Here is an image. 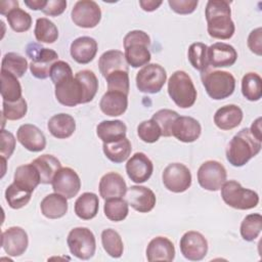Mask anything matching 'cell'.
I'll list each match as a JSON object with an SVG mask.
<instances>
[{
  "instance_id": "1",
  "label": "cell",
  "mask_w": 262,
  "mask_h": 262,
  "mask_svg": "<svg viewBox=\"0 0 262 262\" xmlns=\"http://www.w3.org/2000/svg\"><path fill=\"white\" fill-rule=\"evenodd\" d=\"M230 2L225 0H210L207 2L205 16L207 30L212 38L226 40L233 36L235 27L231 19Z\"/></svg>"
},
{
  "instance_id": "2",
  "label": "cell",
  "mask_w": 262,
  "mask_h": 262,
  "mask_svg": "<svg viewBox=\"0 0 262 262\" xmlns=\"http://www.w3.org/2000/svg\"><path fill=\"white\" fill-rule=\"evenodd\" d=\"M261 150V141L254 137L249 128L242 129L229 141L226 159L234 167L246 165Z\"/></svg>"
},
{
  "instance_id": "3",
  "label": "cell",
  "mask_w": 262,
  "mask_h": 262,
  "mask_svg": "<svg viewBox=\"0 0 262 262\" xmlns=\"http://www.w3.org/2000/svg\"><path fill=\"white\" fill-rule=\"evenodd\" d=\"M125 58L132 68H139L146 66L150 58L148 47L150 45L149 36L140 30H134L127 33L124 37Z\"/></svg>"
},
{
  "instance_id": "4",
  "label": "cell",
  "mask_w": 262,
  "mask_h": 262,
  "mask_svg": "<svg viewBox=\"0 0 262 262\" xmlns=\"http://www.w3.org/2000/svg\"><path fill=\"white\" fill-rule=\"evenodd\" d=\"M168 93L175 104L181 108L192 106L198 95L191 78L184 71H176L171 75L168 80Z\"/></svg>"
},
{
  "instance_id": "5",
  "label": "cell",
  "mask_w": 262,
  "mask_h": 262,
  "mask_svg": "<svg viewBox=\"0 0 262 262\" xmlns=\"http://www.w3.org/2000/svg\"><path fill=\"white\" fill-rule=\"evenodd\" d=\"M202 82L207 94L220 100L230 96L235 88V79L229 72L209 70L202 73Z\"/></svg>"
},
{
  "instance_id": "6",
  "label": "cell",
  "mask_w": 262,
  "mask_h": 262,
  "mask_svg": "<svg viewBox=\"0 0 262 262\" xmlns=\"http://www.w3.org/2000/svg\"><path fill=\"white\" fill-rule=\"evenodd\" d=\"M220 189L222 200L231 208L237 210H250L257 207L259 203L258 193L243 187L237 181H225Z\"/></svg>"
},
{
  "instance_id": "7",
  "label": "cell",
  "mask_w": 262,
  "mask_h": 262,
  "mask_svg": "<svg viewBox=\"0 0 262 262\" xmlns=\"http://www.w3.org/2000/svg\"><path fill=\"white\" fill-rule=\"evenodd\" d=\"M27 54L32 59L30 71L35 78L46 79L50 77V69L58 58V54L54 50L42 47L37 43H30L27 46Z\"/></svg>"
},
{
  "instance_id": "8",
  "label": "cell",
  "mask_w": 262,
  "mask_h": 262,
  "mask_svg": "<svg viewBox=\"0 0 262 262\" xmlns=\"http://www.w3.org/2000/svg\"><path fill=\"white\" fill-rule=\"evenodd\" d=\"M54 86L55 97L62 105L76 106L78 104L88 102L83 84L73 75L60 80Z\"/></svg>"
},
{
  "instance_id": "9",
  "label": "cell",
  "mask_w": 262,
  "mask_h": 262,
  "mask_svg": "<svg viewBox=\"0 0 262 262\" xmlns=\"http://www.w3.org/2000/svg\"><path fill=\"white\" fill-rule=\"evenodd\" d=\"M67 244L70 252L77 258L88 260L96 250V241L93 232L87 227H75L68 235Z\"/></svg>"
},
{
  "instance_id": "10",
  "label": "cell",
  "mask_w": 262,
  "mask_h": 262,
  "mask_svg": "<svg viewBox=\"0 0 262 262\" xmlns=\"http://www.w3.org/2000/svg\"><path fill=\"white\" fill-rule=\"evenodd\" d=\"M167 80L165 69L158 63H147L136 75V86L143 93L155 94L161 91Z\"/></svg>"
},
{
  "instance_id": "11",
  "label": "cell",
  "mask_w": 262,
  "mask_h": 262,
  "mask_svg": "<svg viewBox=\"0 0 262 262\" xmlns=\"http://www.w3.org/2000/svg\"><path fill=\"white\" fill-rule=\"evenodd\" d=\"M226 170L224 166L217 161H207L203 163L198 170L199 184L207 190L217 191L226 181Z\"/></svg>"
},
{
  "instance_id": "12",
  "label": "cell",
  "mask_w": 262,
  "mask_h": 262,
  "mask_svg": "<svg viewBox=\"0 0 262 262\" xmlns=\"http://www.w3.org/2000/svg\"><path fill=\"white\" fill-rule=\"evenodd\" d=\"M165 187L172 192H183L191 185V173L189 169L181 163L169 164L162 175Z\"/></svg>"
},
{
  "instance_id": "13",
  "label": "cell",
  "mask_w": 262,
  "mask_h": 262,
  "mask_svg": "<svg viewBox=\"0 0 262 262\" xmlns=\"http://www.w3.org/2000/svg\"><path fill=\"white\" fill-rule=\"evenodd\" d=\"M71 16L76 26L91 29L99 24L101 10L98 4L93 0H80L75 3Z\"/></svg>"
},
{
  "instance_id": "14",
  "label": "cell",
  "mask_w": 262,
  "mask_h": 262,
  "mask_svg": "<svg viewBox=\"0 0 262 262\" xmlns=\"http://www.w3.org/2000/svg\"><path fill=\"white\" fill-rule=\"evenodd\" d=\"M180 251L183 257L190 261H200L208 252V242L205 236L194 230L185 232L180 238Z\"/></svg>"
},
{
  "instance_id": "15",
  "label": "cell",
  "mask_w": 262,
  "mask_h": 262,
  "mask_svg": "<svg viewBox=\"0 0 262 262\" xmlns=\"http://www.w3.org/2000/svg\"><path fill=\"white\" fill-rule=\"evenodd\" d=\"M51 184L54 192H57L67 199L76 196L81 188L79 175L70 167L60 168L54 175Z\"/></svg>"
},
{
  "instance_id": "16",
  "label": "cell",
  "mask_w": 262,
  "mask_h": 262,
  "mask_svg": "<svg viewBox=\"0 0 262 262\" xmlns=\"http://www.w3.org/2000/svg\"><path fill=\"white\" fill-rule=\"evenodd\" d=\"M29 245V237L25 229L12 226L1 234V246L8 256L18 257L23 255Z\"/></svg>"
},
{
  "instance_id": "17",
  "label": "cell",
  "mask_w": 262,
  "mask_h": 262,
  "mask_svg": "<svg viewBox=\"0 0 262 262\" xmlns=\"http://www.w3.org/2000/svg\"><path fill=\"white\" fill-rule=\"evenodd\" d=\"M125 196L128 205L139 213L151 211L157 202L154 191L141 185H133L127 188Z\"/></svg>"
},
{
  "instance_id": "18",
  "label": "cell",
  "mask_w": 262,
  "mask_h": 262,
  "mask_svg": "<svg viewBox=\"0 0 262 262\" xmlns=\"http://www.w3.org/2000/svg\"><path fill=\"white\" fill-rule=\"evenodd\" d=\"M154 165L149 158L143 152H135L126 164L128 177L135 183H143L152 174Z\"/></svg>"
},
{
  "instance_id": "19",
  "label": "cell",
  "mask_w": 262,
  "mask_h": 262,
  "mask_svg": "<svg viewBox=\"0 0 262 262\" xmlns=\"http://www.w3.org/2000/svg\"><path fill=\"white\" fill-rule=\"evenodd\" d=\"M171 132L179 141L189 143L195 141L200 137L202 127L200 122L194 118L179 116L175 120Z\"/></svg>"
},
{
  "instance_id": "20",
  "label": "cell",
  "mask_w": 262,
  "mask_h": 262,
  "mask_svg": "<svg viewBox=\"0 0 262 262\" xmlns=\"http://www.w3.org/2000/svg\"><path fill=\"white\" fill-rule=\"evenodd\" d=\"M208 62L213 68H224L232 66L237 58V52L233 46L216 42L208 47Z\"/></svg>"
},
{
  "instance_id": "21",
  "label": "cell",
  "mask_w": 262,
  "mask_h": 262,
  "mask_svg": "<svg viewBox=\"0 0 262 262\" xmlns=\"http://www.w3.org/2000/svg\"><path fill=\"white\" fill-rule=\"evenodd\" d=\"M16 138L25 148L33 152L41 151L46 146V138L43 132L32 124L19 126L16 132Z\"/></svg>"
},
{
  "instance_id": "22",
  "label": "cell",
  "mask_w": 262,
  "mask_h": 262,
  "mask_svg": "<svg viewBox=\"0 0 262 262\" xmlns=\"http://www.w3.org/2000/svg\"><path fill=\"white\" fill-rule=\"evenodd\" d=\"M70 52L73 59L78 63H89L97 53V42L88 36L79 37L72 42Z\"/></svg>"
},
{
  "instance_id": "23",
  "label": "cell",
  "mask_w": 262,
  "mask_h": 262,
  "mask_svg": "<svg viewBox=\"0 0 262 262\" xmlns=\"http://www.w3.org/2000/svg\"><path fill=\"white\" fill-rule=\"evenodd\" d=\"M99 194L103 200L125 196L127 185L124 178L116 172L104 174L99 181Z\"/></svg>"
},
{
  "instance_id": "24",
  "label": "cell",
  "mask_w": 262,
  "mask_h": 262,
  "mask_svg": "<svg viewBox=\"0 0 262 262\" xmlns=\"http://www.w3.org/2000/svg\"><path fill=\"white\" fill-rule=\"evenodd\" d=\"M175 257V248L173 243L165 236L152 238L146 248V258L149 262L167 261L171 262Z\"/></svg>"
},
{
  "instance_id": "25",
  "label": "cell",
  "mask_w": 262,
  "mask_h": 262,
  "mask_svg": "<svg viewBox=\"0 0 262 262\" xmlns=\"http://www.w3.org/2000/svg\"><path fill=\"white\" fill-rule=\"evenodd\" d=\"M99 107L106 116H121L128 107V95L122 92L107 90L99 101Z\"/></svg>"
},
{
  "instance_id": "26",
  "label": "cell",
  "mask_w": 262,
  "mask_h": 262,
  "mask_svg": "<svg viewBox=\"0 0 262 262\" xmlns=\"http://www.w3.org/2000/svg\"><path fill=\"white\" fill-rule=\"evenodd\" d=\"M243 111L235 104H227L218 108L214 115V123L221 130L236 128L243 120Z\"/></svg>"
},
{
  "instance_id": "27",
  "label": "cell",
  "mask_w": 262,
  "mask_h": 262,
  "mask_svg": "<svg viewBox=\"0 0 262 262\" xmlns=\"http://www.w3.org/2000/svg\"><path fill=\"white\" fill-rule=\"evenodd\" d=\"M129 64L126 61L125 55L120 50H107L103 52L98 60V68L104 78L116 71L128 72Z\"/></svg>"
},
{
  "instance_id": "28",
  "label": "cell",
  "mask_w": 262,
  "mask_h": 262,
  "mask_svg": "<svg viewBox=\"0 0 262 262\" xmlns=\"http://www.w3.org/2000/svg\"><path fill=\"white\" fill-rule=\"evenodd\" d=\"M47 128L55 138L64 139L74 134L76 130V122L71 115L61 113L54 115L49 119Z\"/></svg>"
},
{
  "instance_id": "29",
  "label": "cell",
  "mask_w": 262,
  "mask_h": 262,
  "mask_svg": "<svg viewBox=\"0 0 262 262\" xmlns=\"http://www.w3.org/2000/svg\"><path fill=\"white\" fill-rule=\"evenodd\" d=\"M41 213L48 219H58L68 212L67 198L54 192L47 194L40 204Z\"/></svg>"
},
{
  "instance_id": "30",
  "label": "cell",
  "mask_w": 262,
  "mask_h": 262,
  "mask_svg": "<svg viewBox=\"0 0 262 262\" xmlns=\"http://www.w3.org/2000/svg\"><path fill=\"white\" fill-rule=\"evenodd\" d=\"M13 182L18 186L33 192L34 189L41 183L40 174L33 163L21 165L14 172Z\"/></svg>"
},
{
  "instance_id": "31",
  "label": "cell",
  "mask_w": 262,
  "mask_h": 262,
  "mask_svg": "<svg viewBox=\"0 0 262 262\" xmlns=\"http://www.w3.org/2000/svg\"><path fill=\"white\" fill-rule=\"evenodd\" d=\"M127 127L120 120H105L96 127V134L103 142H112L126 137Z\"/></svg>"
},
{
  "instance_id": "32",
  "label": "cell",
  "mask_w": 262,
  "mask_h": 262,
  "mask_svg": "<svg viewBox=\"0 0 262 262\" xmlns=\"http://www.w3.org/2000/svg\"><path fill=\"white\" fill-rule=\"evenodd\" d=\"M75 213L83 220L94 218L99 209V200L94 192H84L75 202Z\"/></svg>"
},
{
  "instance_id": "33",
  "label": "cell",
  "mask_w": 262,
  "mask_h": 262,
  "mask_svg": "<svg viewBox=\"0 0 262 262\" xmlns=\"http://www.w3.org/2000/svg\"><path fill=\"white\" fill-rule=\"evenodd\" d=\"M40 174L41 183L49 184L52 182L54 175L61 168V164L57 158L52 155H42L33 162Z\"/></svg>"
},
{
  "instance_id": "34",
  "label": "cell",
  "mask_w": 262,
  "mask_h": 262,
  "mask_svg": "<svg viewBox=\"0 0 262 262\" xmlns=\"http://www.w3.org/2000/svg\"><path fill=\"white\" fill-rule=\"evenodd\" d=\"M102 149L105 157L111 162L120 164L129 158L132 147L129 139L127 137H124L116 141L103 142Z\"/></svg>"
},
{
  "instance_id": "35",
  "label": "cell",
  "mask_w": 262,
  "mask_h": 262,
  "mask_svg": "<svg viewBox=\"0 0 262 262\" xmlns=\"http://www.w3.org/2000/svg\"><path fill=\"white\" fill-rule=\"evenodd\" d=\"M1 96L5 101H16L21 98V86L17 77L1 70Z\"/></svg>"
},
{
  "instance_id": "36",
  "label": "cell",
  "mask_w": 262,
  "mask_h": 262,
  "mask_svg": "<svg viewBox=\"0 0 262 262\" xmlns=\"http://www.w3.org/2000/svg\"><path fill=\"white\" fill-rule=\"evenodd\" d=\"M242 93L250 101H257L262 97V79L257 73H248L242 80Z\"/></svg>"
},
{
  "instance_id": "37",
  "label": "cell",
  "mask_w": 262,
  "mask_h": 262,
  "mask_svg": "<svg viewBox=\"0 0 262 262\" xmlns=\"http://www.w3.org/2000/svg\"><path fill=\"white\" fill-rule=\"evenodd\" d=\"M101 244L106 252L113 258H120L124 251L123 241L118 231L112 228L104 229L101 232Z\"/></svg>"
},
{
  "instance_id": "38",
  "label": "cell",
  "mask_w": 262,
  "mask_h": 262,
  "mask_svg": "<svg viewBox=\"0 0 262 262\" xmlns=\"http://www.w3.org/2000/svg\"><path fill=\"white\" fill-rule=\"evenodd\" d=\"M104 215L111 221H123L129 213V205L122 198H113L105 200L103 207Z\"/></svg>"
},
{
  "instance_id": "39",
  "label": "cell",
  "mask_w": 262,
  "mask_h": 262,
  "mask_svg": "<svg viewBox=\"0 0 262 262\" xmlns=\"http://www.w3.org/2000/svg\"><path fill=\"white\" fill-rule=\"evenodd\" d=\"M34 34L40 43H53L58 38L56 26L46 17H40L36 20Z\"/></svg>"
},
{
  "instance_id": "40",
  "label": "cell",
  "mask_w": 262,
  "mask_h": 262,
  "mask_svg": "<svg viewBox=\"0 0 262 262\" xmlns=\"http://www.w3.org/2000/svg\"><path fill=\"white\" fill-rule=\"evenodd\" d=\"M262 230V216L259 213L247 215L241 224V235L247 242H253Z\"/></svg>"
},
{
  "instance_id": "41",
  "label": "cell",
  "mask_w": 262,
  "mask_h": 262,
  "mask_svg": "<svg viewBox=\"0 0 262 262\" xmlns=\"http://www.w3.org/2000/svg\"><path fill=\"white\" fill-rule=\"evenodd\" d=\"M207 52H208V46L201 42L192 43L188 48V52H187L188 60L190 64L201 73L209 69Z\"/></svg>"
},
{
  "instance_id": "42",
  "label": "cell",
  "mask_w": 262,
  "mask_h": 262,
  "mask_svg": "<svg viewBox=\"0 0 262 262\" xmlns=\"http://www.w3.org/2000/svg\"><path fill=\"white\" fill-rule=\"evenodd\" d=\"M27 69H28V61L26 57L21 56L18 53L8 52L2 58L1 70L9 72L14 76H16L17 78L23 77L24 74L27 72Z\"/></svg>"
},
{
  "instance_id": "43",
  "label": "cell",
  "mask_w": 262,
  "mask_h": 262,
  "mask_svg": "<svg viewBox=\"0 0 262 262\" xmlns=\"http://www.w3.org/2000/svg\"><path fill=\"white\" fill-rule=\"evenodd\" d=\"M32 192L12 182L5 190V200L12 209L25 207L31 200Z\"/></svg>"
},
{
  "instance_id": "44",
  "label": "cell",
  "mask_w": 262,
  "mask_h": 262,
  "mask_svg": "<svg viewBox=\"0 0 262 262\" xmlns=\"http://www.w3.org/2000/svg\"><path fill=\"white\" fill-rule=\"evenodd\" d=\"M178 117L179 115L177 112L164 108L155 113L151 119L159 125L162 136L169 137L172 135V126Z\"/></svg>"
},
{
  "instance_id": "45",
  "label": "cell",
  "mask_w": 262,
  "mask_h": 262,
  "mask_svg": "<svg viewBox=\"0 0 262 262\" xmlns=\"http://www.w3.org/2000/svg\"><path fill=\"white\" fill-rule=\"evenodd\" d=\"M7 21L10 26V28L17 33L26 32L31 28L32 25V17L31 15L23 10L21 8H15L11 10L7 15H6Z\"/></svg>"
},
{
  "instance_id": "46",
  "label": "cell",
  "mask_w": 262,
  "mask_h": 262,
  "mask_svg": "<svg viewBox=\"0 0 262 262\" xmlns=\"http://www.w3.org/2000/svg\"><path fill=\"white\" fill-rule=\"evenodd\" d=\"M27 111L28 105L24 97L13 102L5 100L2 102V116L9 121H15L24 118L27 114Z\"/></svg>"
},
{
  "instance_id": "47",
  "label": "cell",
  "mask_w": 262,
  "mask_h": 262,
  "mask_svg": "<svg viewBox=\"0 0 262 262\" xmlns=\"http://www.w3.org/2000/svg\"><path fill=\"white\" fill-rule=\"evenodd\" d=\"M105 79L107 82L108 91H118L126 95L129 94L130 83H129L128 72L116 71L111 73Z\"/></svg>"
},
{
  "instance_id": "48",
  "label": "cell",
  "mask_w": 262,
  "mask_h": 262,
  "mask_svg": "<svg viewBox=\"0 0 262 262\" xmlns=\"http://www.w3.org/2000/svg\"><path fill=\"white\" fill-rule=\"evenodd\" d=\"M137 134L146 143H154L162 136L159 125L152 119L141 122L137 127Z\"/></svg>"
},
{
  "instance_id": "49",
  "label": "cell",
  "mask_w": 262,
  "mask_h": 262,
  "mask_svg": "<svg viewBox=\"0 0 262 262\" xmlns=\"http://www.w3.org/2000/svg\"><path fill=\"white\" fill-rule=\"evenodd\" d=\"M75 77L77 79H79L81 81V83L83 84L86 94H87L88 102L91 101L94 98V96L98 90V80H97L95 74L89 70H82V71H79L75 75Z\"/></svg>"
},
{
  "instance_id": "50",
  "label": "cell",
  "mask_w": 262,
  "mask_h": 262,
  "mask_svg": "<svg viewBox=\"0 0 262 262\" xmlns=\"http://www.w3.org/2000/svg\"><path fill=\"white\" fill-rule=\"evenodd\" d=\"M0 156L4 159H9L15 148V138L13 134L4 129L1 130L0 134Z\"/></svg>"
},
{
  "instance_id": "51",
  "label": "cell",
  "mask_w": 262,
  "mask_h": 262,
  "mask_svg": "<svg viewBox=\"0 0 262 262\" xmlns=\"http://www.w3.org/2000/svg\"><path fill=\"white\" fill-rule=\"evenodd\" d=\"M72 75H73V71L70 64L63 60L55 61L50 69V79L54 85L60 80Z\"/></svg>"
},
{
  "instance_id": "52",
  "label": "cell",
  "mask_w": 262,
  "mask_h": 262,
  "mask_svg": "<svg viewBox=\"0 0 262 262\" xmlns=\"http://www.w3.org/2000/svg\"><path fill=\"white\" fill-rule=\"evenodd\" d=\"M169 6L179 14H189L193 12L199 4L198 0H169Z\"/></svg>"
},
{
  "instance_id": "53",
  "label": "cell",
  "mask_w": 262,
  "mask_h": 262,
  "mask_svg": "<svg viewBox=\"0 0 262 262\" xmlns=\"http://www.w3.org/2000/svg\"><path fill=\"white\" fill-rule=\"evenodd\" d=\"M249 49L258 56L262 55V28L254 29L248 37Z\"/></svg>"
},
{
  "instance_id": "54",
  "label": "cell",
  "mask_w": 262,
  "mask_h": 262,
  "mask_svg": "<svg viewBox=\"0 0 262 262\" xmlns=\"http://www.w3.org/2000/svg\"><path fill=\"white\" fill-rule=\"evenodd\" d=\"M67 8V1L64 0H49L47 1L42 12L49 16H57L61 14Z\"/></svg>"
},
{
  "instance_id": "55",
  "label": "cell",
  "mask_w": 262,
  "mask_h": 262,
  "mask_svg": "<svg viewBox=\"0 0 262 262\" xmlns=\"http://www.w3.org/2000/svg\"><path fill=\"white\" fill-rule=\"evenodd\" d=\"M18 8V1L16 0H8L0 2V13L2 15H7L11 10Z\"/></svg>"
},
{
  "instance_id": "56",
  "label": "cell",
  "mask_w": 262,
  "mask_h": 262,
  "mask_svg": "<svg viewBox=\"0 0 262 262\" xmlns=\"http://www.w3.org/2000/svg\"><path fill=\"white\" fill-rule=\"evenodd\" d=\"M162 4V1H155V0H139V5L141 8L145 11H154L156 10L160 5Z\"/></svg>"
},
{
  "instance_id": "57",
  "label": "cell",
  "mask_w": 262,
  "mask_h": 262,
  "mask_svg": "<svg viewBox=\"0 0 262 262\" xmlns=\"http://www.w3.org/2000/svg\"><path fill=\"white\" fill-rule=\"evenodd\" d=\"M250 131L254 137H256L258 140L262 141V131H261V118L256 119L250 128Z\"/></svg>"
},
{
  "instance_id": "58",
  "label": "cell",
  "mask_w": 262,
  "mask_h": 262,
  "mask_svg": "<svg viewBox=\"0 0 262 262\" xmlns=\"http://www.w3.org/2000/svg\"><path fill=\"white\" fill-rule=\"evenodd\" d=\"M24 2L29 8L33 10H42L47 3L46 0H25Z\"/></svg>"
}]
</instances>
